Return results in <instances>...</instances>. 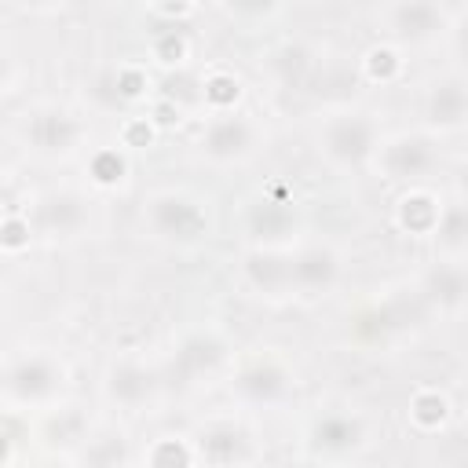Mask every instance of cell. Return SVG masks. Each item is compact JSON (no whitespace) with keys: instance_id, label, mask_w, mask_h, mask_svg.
<instances>
[{"instance_id":"1","label":"cell","mask_w":468,"mask_h":468,"mask_svg":"<svg viewBox=\"0 0 468 468\" xmlns=\"http://www.w3.org/2000/svg\"><path fill=\"white\" fill-rule=\"evenodd\" d=\"M69 391V369L51 351H18L0 362V399L22 410L55 406Z\"/></svg>"},{"instance_id":"2","label":"cell","mask_w":468,"mask_h":468,"mask_svg":"<svg viewBox=\"0 0 468 468\" xmlns=\"http://www.w3.org/2000/svg\"><path fill=\"white\" fill-rule=\"evenodd\" d=\"M380 146V128L377 117L369 110H333L322 117L318 128V150L325 154V161L340 165V168H355L362 161H369Z\"/></svg>"},{"instance_id":"3","label":"cell","mask_w":468,"mask_h":468,"mask_svg":"<svg viewBox=\"0 0 468 468\" xmlns=\"http://www.w3.org/2000/svg\"><path fill=\"white\" fill-rule=\"evenodd\" d=\"M143 219L161 241H172V245H194L208 234V212L201 208V201L179 190L154 194L143 208Z\"/></svg>"},{"instance_id":"4","label":"cell","mask_w":468,"mask_h":468,"mask_svg":"<svg viewBox=\"0 0 468 468\" xmlns=\"http://www.w3.org/2000/svg\"><path fill=\"white\" fill-rule=\"evenodd\" d=\"M377 168L391 183H420L439 168V143L420 132H399L377 146Z\"/></svg>"},{"instance_id":"5","label":"cell","mask_w":468,"mask_h":468,"mask_svg":"<svg viewBox=\"0 0 468 468\" xmlns=\"http://www.w3.org/2000/svg\"><path fill=\"white\" fill-rule=\"evenodd\" d=\"M450 15L453 11L446 4H435V0H395V4L377 7V22L395 40H410V44H420V40L446 33Z\"/></svg>"},{"instance_id":"6","label":"cell","mask_w":468,"mask_h":468,"mask_svg":"<svg viewBox=\"0 0 468 468\" xmlns=\"http://www.w3.org/2000/svg\"><path fill=\"white\" fill-rule=\"evenodd\" d=\"M22 135H26L29 150H37L40 157H69L84 143V124L69 110L44 106L26 117Z\"/></svg>"},{"instance_id":"7","label":"cell","mask_w":468,"mask_h":468,"mask_svg":"<svg viewBox=\"0 0 468 468\" xmlns=\"http://www.w3.org/2000/svg\"><path fill=\"white\" fill-rule=\"evenodd\" d=\"M91 223V205L84 194L77 190H48L37 197L33 205V234H48V238H73Z\"/></svg>"},{"instance_id":"8","label":"cell","mask_w":468,"mask_h":468,"mask_svg":"<svg viewBox=\"0 0 468 468\" xmlns=\"http://www.w3.org/2000/svg\"><path fill=\"white\" fill-rule=\"evenodd\" d=\"M197 146L216 165L245 161L256 150V124L245 113H212V121L201 128Z\"/></svg>"},{"instance_id":"9","label":"cell","mask_w":468,"mask_h":468,"mask_svg":"<svg viewBox=\"0 0 468 468\" xmlns=\"http://www.w3.org/2000/svg\"><path fill=\"white\" fill-rule=\"evenodd\" d=\"M230 391L241 399V402H252V406H278L292 395V377L282 362L274 358H256L249 366H241L230 380Z\"/></svg>"},{"instance_id":"10","label":"cell","mask_w":468,"mask_h":468,"mask_svg":"<svg viewBox=\"0 0 468 468\" xmlns=\"http://www.w3.org/2000/svg\"><path fill=\"white\" fill-rule=\"evenodd\" d=\"M340 278V256L329 245H303L289 252V292L322 296Z\"/></svg>"},{"instance_id":"11","label":"cell","mask_w":468,"mask_h":468,"mask_svg":"<svg viewBox=\"0 0 468 468\" xmlns=\"http://www.w3.org/2000/svg\"><path fill=\"white\" fill-rule=\"evenodd\" d=\"M296 227H300V219L292 212V197L282 186H274V194L260 197L249 208V230L256 234L260 249H282L296 234Z\"/></svg>"},{"instance_id":"12","label":"cell","mask_w":468,"mask_h":468,"mask_svg":"<svg viewBox=\"0 0 468 468\" xmlns=\"http://www.w3.org/2000/svg\"><path fill=\"white\" fill-rule=\"evenodd\" d=\"M102 388H106V399H110L113 406H121V410H139L143 402L154 399V391H157V373L146 369V366L135 362V358H121V362L110 366Z\"/></svg>"},{"instance_id":"13","label":"cell","mask_w":468,"mask_h":468,"mask_svg":"<svg viewBox=\"0 0 468 468\" xmlns=\"http://www.w3.org/2000/svg\"><path fill=\"white\" fill-rule=\"evenodd\" d=\"M424 117L435 132H457L468 117V88L461 73L439 77L424 99Z\"/></svg>"},{"instance_id":"14","label":"cell","mask_w":468,"mask_h":468,"mask_svg":"<svg viewBox=\"0 0 468 468\" xmlns=\"http://www.w3.org/2000/svg\"><path fill=\"white\" fill-rule=\"evenodd\" d=\"M249 446L252 442H249L245 428H238L230 420H219V424L201 428V435L194 442V453L212 468H234V464H241L249 457Z\"/></svg>"},{"instance_id":"15","label":"cell","mask_w":468,"mask_h":468,"mask_svg":"<svg viewBox=\"0 0 468 468\" xmlns=\"http://www.w3.org/2000/svg\"><path fill=\"white\" fill-rule=\"evenodd\" d=\"M219 362H223V340L212 336V333H194V336H186V340L176 347V355H172V373H176L183 384H190V380H197L201 373H212Z\"/></svg>"},{"instance_id":"16","label":"cell","mask_w":468,"mask_h":468,"mask_svg":"<svg viewBox=\"0 0 468 468\" xmlns=\"http://www.w3.org/2000/svg\"><path fill=\"white\" fill-rule=\"evenodd\" d=\"M245 278L263 296L289 292V252L285 249H252L245 256Z\"/></svg>"},{"instance_id":"17","label":"cell","mask_w":468,"mask_h":468,"mask_svg":"<svg viewBox=\"0 0 468 468\" xmlns=\"http://www.w3.org/2000/svg\"><path fill=\"white\" fill-rule=\"evenodd\" d=\"M362 439H366V424L355 413H325L314 420L311 431V442L322 453H351L362 446Z\"/></svg>"},{"instance_id":"18","label":"cell","mask_w":468,"mask_h":468,"mask_svg":"<svg viewBox=\"0 0 468 468\" xmlns=\"http://www.w3.org/2000/svg\"><path fill=\"white\" fill-rule=\"evenodd\" d=\"M439 212H442L439 197H431L428 190H410V194H402L399 205H395V223H399L406 234H413V238H428V234H435V227H439Z\"/></svg>"},{"instance_id":"19","label":"cell","mask_w":468,"mask_h":468,"mask_svg":"<svg viewBox=\"0 0 468 468\" xmlns=\"http://www.w3.org/2000/svg\"><path fill=\"white\" fill-rule=\"evenodd\" d=\"M464 263L461 260H439V267L428 274V296L439 303V307H461L464 300Z\"/></svg>"},{"instance_id":"20","label":"cell","mask_w":468,"mask_h":468,"mask_svg":"<svg viewBox=\"0 0 468 468\" xmlns=\"http://www.w3.org/2000/svg\"><path fill=\"white\" fill-rule=\"evenodd\" d=\"M402 73H406V58L395 44H373L362 51V77L369 84L384 88V84H395Z\"/></svg>"},{"instance_id":"21","label":"cell","mask_w":468,"mask_h":468,"mask_svg":"<svg viewBox=\"0 0 468 468\" xmlns=\"http://www.w3.org/2000/svg\"><path fill=\"white\" fill-rule=\"evenodd\" d=\"M197 95H201V102L212 113H234V106L241 99V80L234 73H227V69H216V73H208L201 80V91Z\"/></svg>"},{"instance_id":"22","label":"cell","mask_w":468,"mask_h":468,"mask_svg":"<svg viewBox=\"0 0 468 468\" xmlns=\"http://www.w3.org/2000/svg\"><path fill=\"white\" fill-rule=\"evenodd\" d=\"M410 420H413L420 431H439V428H446V420H450V399H446L442 391H435V388L417 391V395L410 399Z\"/></svg>"},{"instance_id":"23","label":"cell","mask_w":468,"mask_h":468,"mask_svg":"<svg viewBox=\"0 0 468 468\" xmlns=\"http://www.w3.org/2000/svg\"><path fill=\"white\" fill-rule=\"evenodd\" d=\"M435 238H439V245L450 252V260H461L464 241H468V212H464V205H461V201L442 205V212H439V227H435Z\"/></svg>"},{"instance_id":"24","label":"cell","mask_w":468,"mask_h":468,"mask_svg":"<svg viewBox=\"0 0 468 468\" xmlns=\"http://www.w3.org/2000/svg\"><path fill=\"white\" fill-rule=\"evenodd\" d=\"M150 55L157 66L165 69H179L186 58H190V37L179 29V26H161L150 40Z\"/></svg>"},{"instance_id":"25","label":"cell","mask_w":468,"mask_h":468,"mask_svg":"<svg viewBox=\"0 0 468 468\" xmlns=\"http://www.w3.org/2000/svg\"><path fill=\"white\" fill-rule=\"evenodd\" d=\"M84 464L88 468H124L128 464V442L117 431H102L95 439H84Z\"/></svg>"},{"instance_id":"26","label":"cell","mask_w":468,"mask_h":468,"mask_svg":"<svg viewBox=\"0 0 468 468\" xmlns=\"http://www.w3.org/2000/svg\"><path fill=\"white\" fill-rule=\"evenodd\" d=\"M124 176H128V161H124V154L117 146L91 150V157H88V179L95 186H117V183H124Z\"/></svg>"},{"instance_id":"27","label":"cell","mask_w":468,"mask_h":468,"mask_svg":"<svg viewBox=\"0 0 468 468\" xmlns=\"http://www.w3.org/2000/svg\"><path fill=\"white\" fill-rule=\"evenodd\" d=\"M146 468H194V446L179 435H161L146 450Z\"/></svg>"},{"instance_id":"28","label":"cell","mask_w":468,"mask_h":468,"mask_svg":"<svg viewBox=\"0 0 468 468\" xmlns=\"http://www.w3.org/2000/svg\"><path fill=\"white\" fill-rule=\"evenodd\" d=\"M113 91H117L121 99H128V102L143 99V95L150 91V73H146V66H139V62L117 66V73H113Z\"/></svg>"},{"instance_id":"29","label":"cell","mask_w":468,"mask_h":468,"mask_svg":"<svg viewBox=\"0 0 468 468\" xmlns=\"http://www.w3.org/2000/svg\"><path fill=\"white\" fill-rule=\"evenodd\" d=\"M29 241H33V227H29V219L7 212V219L0 223V249L11 252V256H18V252L29 249Z\"/></svg>"},{"instance_id":"30","label":"cell","mask_w":468,"mask_h":468,"mask_svg":"<svg viewBox=\"0 0 468 468\" xmlns=\"http://www.w3.org/2000/svg\"><path fill=\"white\" fill-rule=\"evenodd\" d=\"M48 439H51V442H62V446H69V442H84L88 435H84V420H80V413H73V410H58V413L48 420Z\"/></svg>"},{"instance_id":"31","label":"cell","mask_w":468,"mask_h":468,"mask_svg":"<svg viewBox=\"0 0 468 468\" xmlns=\"http://www.w3.org/2000/svg\"><path fill=\"white\" fill-rule=\"evenodd\" d=\"M154 139H157V124L150 117H128L121 124V146L139 150V146H150Z\"/></svg>"},{"instance_id":"32","label":"cell","mask_w":468,"mask_h":468,"mask_svg":"<svg viewBox=\"0 0 468 468\" xmlns=\"http://www.w3.org/2000/svg\"><path fill=\"white\" fill-rule=\"evenodd\" d=\"M18 80V66H15V55L7 48H0V91H11V84Z\"/></svg>"},{"instance_id":"33","label":"cell","mask_w":468,"mask_h":468,"mask_svg":"<svg viewBox=\"0 0 468 468\" xmlns=\"http://www.w3.org/2000/svg\"><path fill=\"white\" fill-rule=\"evenodd\" d=\"M150 15H157V18H190V15H197V7L194 4H157V7H150Z\"/></svg>"},{"instance_id":"34","label":"cell","mask_w":468,"mask_h":468,"mask_svg":"<svg viewBox=\"0 0 468 468\" xmlns=\"http://www.w3.org/2000/svg\"><path fill=\"white\" fill-rule=\"evenodd\" d=\"M11 457H15V442H11V435H7V431H0V468H7V464H11Z\"/></svg>"},{"instance_id":"35","label":"cell","mask_w":468,"mask_h":468,"mask_svg":"<svg viewBox=\"0 0 468 468\" xmlns=\"http://www.w3.org/2000/svg\"><path fill=\"white\" fill-rule=\"evenodd\" d=\"M4 219H7V208H4V201H0V223H4Z\"/></svg>"}]
</instances>
